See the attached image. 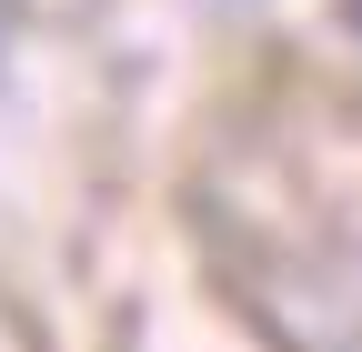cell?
<instances>
[{
	"label": "cell",
	"instance_id": "1",
	"mask_svg": "<svg viewBox=\"0 0 362 352\" xmlns=\"http://www.w3.org/2000/svg\"><path fill=\"white\" fill-rule=\"evenodd\" d=\"M0 20H11V0H0Z\"/></svg>",
	"mask_w": 362,
	"mask_h": 352
}]
</instances>
